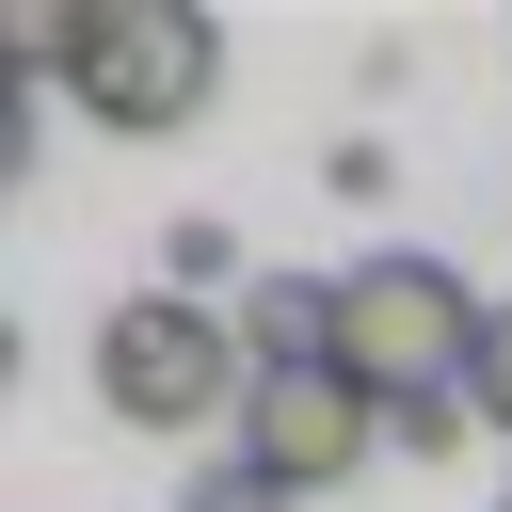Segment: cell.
Listing matches in <instances>:
<instances>
[{
	"mask_svg": "<svg viewBox=\"0 0 512 512\" xmlns=\"http://www.w3.org/2000/svg\"><path fill=\"white\" fill-rule=\"evenodd\" d=\"M480 336H496V304H480L448 256H352L320 368H352L368 400H448V384H480Z\"/></svg>",
	"mask_w": 512,
	"mask_h": 512,
	"instance_id": "6da1fadb",
	"label": "cell"
},
{
	"mask_svg": "<svg viewBox=\"0 0 512 512\" xmlns=\"http://www.w3.org/2000/svg\"><path fill=\"white\" fill-rule=\"evenodd\" d=\"M96 400L128 416V432H240V400H256V352H240V304H176V288H128L112 320H96Z\"/></svg>",
	"mask_w": 512,
	"mask_h": 512,
	"instance_id": "7a4b0ae2",
	"label": "cell"
},
{
	"mask_svg": "<svg viewBox=\"0 0 512 512\" xmlns=\"http://www.w3.org/2000/svg\"><path fill=\"white\" fill-rule=\"evenodd\" d=\"M208 80H224V16H208V0H80V48H64L80 128L160 144V128L208 112Z\"/></svg>",
	"mask_w": 512,
	"mask_h": 512,
	"instance_id": "3957f363",
	"label": "cell"
},
{
	"mask_svg": "<svg viewBox=\"0 0 512 512\" xmlns=\"http://www.w3.org/2000/svg\"><path fill=\"white\" fill-rule=\"evenodd\" d=\"M272 496H336L368 448H384V400L352 384V368H256V400H240V432H224Z\"/></svg>",
	"mask_w": 512,
	"mask_h": 512,
	"instance_id": "277c9868",
	"label": "cell"
},
{
	"mask_svg": "<svg viewBox=\"0 0 512 512\" xmlns=\"http://www.w3.org/2000/svg\"><path fill=\"white\" fill-rule=\"evenodd\" d=\"M240 272H256V256H240V224H208V208H192V224H160V288H176V304H224Z\"/></svg>",
	"mask_w": 512,
	"mask_h": 512,
	"instance_id": "5b68a950",
	"label": "cell"
},
{
	"mask_svg": "<svg viewBox=\"0 0 512 512\" xmlns=\"http://www.w3.org/2000/svg\"><path fill=\"white\" fill-rule=\"evenodd\" d=\"M384 448H400V464H464V448H480V400H464V384H448V400H384Z\"/></svg>",
	"mask_w": 512,
	"mask_h": 512,
	"instance_id": "8992f818",
	"label": "cell"
},
{
	"mask_svg": "<svg viewBox=\"0 0 512 512\" xmlns=\"http://www.w3.org/2000/svg\"><path fill=\"white\" fill-rule=\"evenodd\" d=\"M176 512H304V496H272V480H256V464H240V448H224V464H208V480H192V496H176Z\"/></svg>",
	"mask_w": 512,
	"mask_h": 512,
	"instance_id": "52a82bcc",
	"label": "cell"
},
{
	"mask_svg": "<svg viewBox=\"0 0 512 512\" xmlns=\"http://www.w3.org/2000/svg\"><path fill=\"white\" fill-rule=\"evenodd\" d=\"M464 400H480V432H512V304H496V336H480V384H464Z\"/></svg>",
	"mask_w": 512,
	"mask_h": 512,
	"instance_id": "ba28073f",
	"label": "cell"
}]
</instances>
